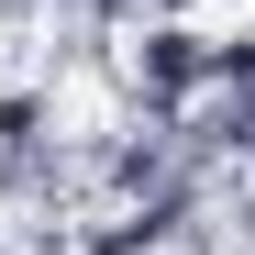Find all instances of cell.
I'll list each match as a JSON object with an SVG mask.
<instances>
[{"label":"cell","instance_id":"6da1fadb","mask_svg":"<svg viewBox=\"0 0 255 255\" xmlns=\"http://www.w3.org/2000/svg\"><path fill=\"white\" fill-rule=\"evenodd\" d=\"M122 89H133L144 111H189L211 89V33L200 22H144L133 56H122Z\"/></svg>","mask_w":255,"mask_h":255}]
</instances>
